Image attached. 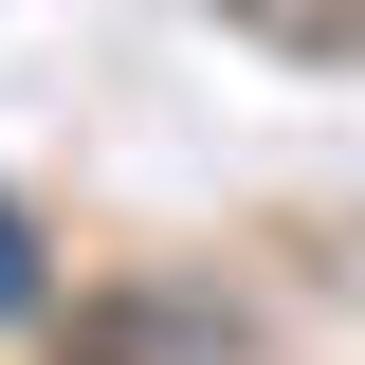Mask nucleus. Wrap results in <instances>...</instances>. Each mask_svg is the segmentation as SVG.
I'll return each mask as SVG.
<instances>
[{"label": "nucleus", "instance_id": "f257e3e1", "mask_svg": "<svg viewBox=\"0 0 365 365\" xmlns=\"http://www.w3.org/2000/svg\"><path fill=\"white\" fill-rule=\"evenodd\" d=\"M0 292H19V237H0Z\"/></svg>", "mask_w": 365, "mask_h": 365}]
</instances>
